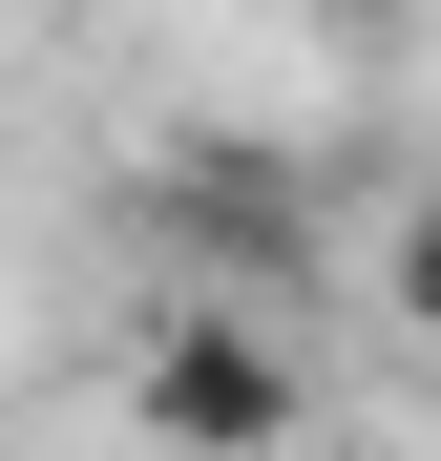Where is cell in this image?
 <instances>
[{
	"label": "cell",
	"mask_w": 441,
	"mask_h": 461,
	"mask_svg": "<svg viewBox=\"0 0 441 461\" xmlns=\"http://www.w3.org/2000/svg\"><path fill=\"white\" fill-rule=\"evenodd\" d=\"M126 420L169 461H294V440H316V377H294V336L253 315V294H189V315H147Z\"/></svg>",
	"instance_id": "1"
},
{
	"label": "cell",
	"mask_w": 441,
	"mask_h": 461,
	"mask_svg": "<svg viewBox=\"0 0 441 461\" xmlns=\"http://www.w3.org/2000/svg\"><path fill=\"white\" fill-rule=\"evenodd\" d=\"M379 294H400V336H441V189L400 210V252H379Z\"/></svg>",
	"instance_id": "2"
}]
</instances>
